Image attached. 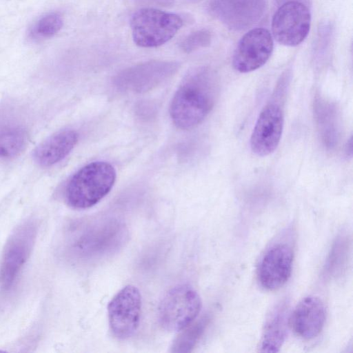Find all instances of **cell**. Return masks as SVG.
I'll list each match as a JSON object with an SVG mask.
<instances>
[{
    "instance_id": "6da1fadb",
    "label": "cell",
    "mask_w": 353,
    "mask_h": 353,
    "mask_svg": "<svg viewBox=\"0 0 353 353\" xmlns=\"http://www.w3.org/2000/svg\"><path fill=\"white\" fill-rule=\"evenodd\" d=\"M218 84L214 72L202 66L184 77L171 102L170 113L174 125L182 130L195 128L212 110Z\"/></svg>"
},
{
    "instance_id": "7a4b0ae2",
    "label": "cell",
    "mask_w": 353,
    "mask_h": 353,
    "mask_svg": "<svg viewBox=\"0 0 353 353\" xmlns=\"http://www.w3.org/2000/svg\"><path fill=\"white\" fill-rule=\"evenodd\" d=\"M128 238L127 226L116 218L83 221L68 231L65 249L74 260L95 261L118 251Z\"/></svg>"
},
{
    "instance_id": "3957f363",
    "label": "cell",
    "mask_w": 353,
    "mask_h": 353,
    "mask_svg": "<svg viewBox=\"0 0 353 353\" xmlns=\"http://www.w3.org/2000/svg\"><path fill=\"white\" fill-rule=\"evenodd\" d=\"M116 180L114 168L105 161H94L81 168L65 188L68 204L75 209H87L98 203L112 188Z\"/></svg>"
},
{
    "instance_id": "277c9868",
    "label": "cell",
    "mask_w": 353,
    "mask_h": 353,
    "mask_svg": "<svg viewBox=\"0 0 353 353\" xmlns=\"http://www.w3.org/2000/svg\"><path fill=\"white\" fill-rule=\"evenodd\" d=\"M183 24L179 15L148 7L135 12L130 21L132 39L142 48H154L165 43Z\"/></svg>"
},
{
    "instance_id": "5b68a950",
    "label": "cell",
    "mask_w": 353,
    "mask_h": 353,
    "mask_svg": "<svg viewBox=\"0 0 353 353\" xmlns=\"http://www.w3.org/2000/svg\"><path fill=\"white\" fill-rule=\"evenodd\" d=\"M201 308L197 292L190 285H177L161 299L157 310L159 322L168 331L179 332L194 321Z\"/></svg>"
},
{
    "instance_id": "8992f818",
    "label": "cell",
    "mask_w": 353,
    "mask_h": 353,
    "mask_svg": "<svg viewBox=\"0 0 353 353\" xmlns=\"http://www.w3.org/2000/svg\"><path fill=\"white\" fill-rule=\"evenodd\" d=\"M33 219L21 223L11 234L4 248L0 265V287L10 290L26 263L37 234Z\"/></svg>"
},
{
    "instance_id": "52a82bcc",
    "label": "cell",
    "mask_w": 353,
    "mask_h": 353,
    "mask_svg": "<svg viewBox=\"0 0 353 353\" xmlns=\"http://www.w3.org/2000/svg\"><path fill=\"white\" fill-rule=\"evenodd\" d=\"M311 26V14L303 3L284 1L274 12L271 23L272 36L281 45L297 46L307 37Z\"/></svg>"
},
{
    "instance_id": "ba28073f",
    "label": "cell",
    "mask_w": 353,
    "mask_h": 353,
    "mask_svg": "<svg viewBox=\"0 0 353 353\" xmlns=\"http://www.w3.org/2000/svg\"><path fill=\"white\" fill-rule=\"evenodd\" d=\"M141 295L133 285H127L111 299L108 305L110 328L119 339L131 337L137 331L141 313Z\"/></svg>"
},
{
    "instance_id": "9c48e42d",
    "label": "cell",
    "mask_w": 353,
    "mask_h": 353,
    "mask_svg": "<svg viewBox=\"0 0 353 353\" xmlns=\"http://www.w3.org/2000/svg\"><path fill=\"white\" fill-rule=\"evenodd\" d=\"M176 61H149L128 68L118 73L114 83L124 91L143 92L158 86L179 70Z\"/></svg>"
},
{
    "instance_id": "30bf717a",
    "label": "cell",
    "mask_w": 353,
    "mask_h": 353,
    "mask_svg": "<svg viewBox=\"0 0 353 353\" xmlns=\"http://www.w3.org/2000/svg\"><path fill=\"white\" fill-rule=\"evenodd\" d=\"M266 6L267 0H210L207 10L227 28L240 31L257 23Z\"/></svg>"
},
{
    "instance_id": "8fae6325",
    "label": "cell",
    "mask_w": 353,
    "mask_h": 353,
    "mask_svg": "<svg viewBox=\"0 0 353 353\" xmlns=\"http://www.w3.org/2000/svg\"><path fill=\"white\" fill-rule=\"evenodd\" d=\"M273 48V37L268 29L252 28L239 40L233 54L232 65L241 73L256 70L268 61Z\"/></svg>"
},
{
    "instance_id": "7c38bea8",
    "label": "cell",
    "mask_w": 353,
    "mask_h": 353,
    "mask_svg": "<svg viewBox=\"0 0 353 353\" xmlns=\"http://www.w3.org/2000/svg\"><path fill=\"white\" fill-rule=\"evenodd\" d=\"M283 128V113L275 99L260 112L250 137L252 151L259 157L272 153L277 148Z\"/></svg>"
},
{
    "instance_id": "4fadbf2b",
    "label": "cell",
    "mask_w": 353,
    "mask_h": 353,
    "mask_svg": "<svg viewBox=\"0 0 353 353\" xmlns=\"http://www.w3.org/2000/svg\"><path fill=\"white\" fill-rule=\"evenodd\" d=\"M293 259L294 252L288 243L272 245L259 263L258 277L261 286L270 291L283 286L290 277Z\"/></svg>"
},
{
    "instance_id": "5bb4252c",
    "label": "cell",
    "mask_w": 353,
    "mask_h": 353,
    "mask_svg": "<svg viewBox=\"0 0 353 353\" xmlns=\"http://www.w3.org/2000/svg\"><path fill=\"white\" fill-rule=\"evenodd\" d=\"M326 319L325 307L317 296H308L295 307L289 318V325L302 339L310 340L322 331Z\"/></svg>"
},
{
    "instance_id": "9a60e30c",
    "label": "cell",
    "mask_w": 353,
    "mask_h": 353,
    "mask_svg": "<svg viewBox=\"0 0 353 353\" xmlns=\"http://www.w3.org/2000/svg\"><path fill=\"white\" fill-rule=\"evenodd\" d=\"M78 134L63 130L50 136L34 152V161L41 166L49 167L63 159L74 148Z\"/></svg>"
},
{
    "instance_id": "2e32d148",
    "label": "cell",
    "mask_w": 353,
    "mask_h": 353,
    "mask_svg": "<svg viewBox=\"0 0 353 353\" xmlns=\"http://www.w3.org/2000/svg\"><path fill=\"white\" fill-rule=\"evenodd\" d=\"M288 303L282 301L270 312L263 331L261 352H277L284 343L289 325Z\"/></svg>"
},
{
    "instance_id": "e0dca14e",
    "label": "cell",
    "mask_w": 353,
    "mask_h": 353,
    "mask_svg": "<svg viewBox=\"0 0 353 353\" xmlns=\"http://www.w3.org/2000/svg\"><path fill=\"white\" fill-rule=\"evenodd\" d=\"M314 114L319 134L324 145L334 148L340 137V123L336 106L332 102L316 97Z\"/></svg>"
},
{
    "instance_id": "ac0fdd59",
    "label": "cell",
    "mask_w": 353,
    "mask_h": 353,
    "mask_svg": "<svg viewBox=\"0 0 353 353\" xmlns=\"http://www.w3.org/2000/svg\"><path fill=\"white\" fill-rule=\"evenodd\" d=\"M28 135L25 127L10 117L0 119V158H11L26 148Z\"/></svg>"
},
{
    "instance_id": "d6986e66",
    "label": "cell",
    "mask_w": 353,
    "mask_h": 353,
    "mask_svg": "<svg viewBox=\"0 0 353 353\" xmlns=\"http://www.w3.org/2000/svg\"><path fill=\"white\" fill-rule=\"evenodd\" d=\"M350 250V241L347 234H341L334 242L327 259L324 272L329 277L342 274L347 266Z\"/></svg>"
},
{
    "instance_id": "ffe728a7",
    "label": "cell",
    "mask_w": 353,
    "mask_h": 353,
    "mask_svg": "<svg viewBox=\"0 0 353 353\" xmlns=\"http://www.w3.org/2000/svg\"><path fill=\"white\" fill-rule=\"evenodd\" d=\"M210 321L208 315L203 316L195 322L191 323L174 339L171 347L172 352H190L194 347Z\"/></svg>"
},
{
    "instance_id": "44dd1931",
    "label": "cell",
    "mask_w": 353,
    "mask_h": 353,
    "mask_svg": "<svg viewBox=\"0 0 353 353\" xmlns=\"http://www.w3.org/2000/svg\"><path fill=\"white\" fill-rule=\"evenodd\" d=\"M63 21L58 12H50L41 17L31 27L29 36L33 40H43L54 37L63 26Z\"/></svg>"
},
{
    "instance_id": "7402d4cb",
    "label": "cell",
    "mask_w": 353,
    "mask_h": 353,
    "mask_svg": "<svg viewBox=\"0 0 353 353\" xmlns=\"http://www.w3.org/2000/svg\"><path fill=\"white\" fill-rule=\"evenodd\" d=\"M212 41V34L206 29L194 31L187 35L180 43V48L185 53H190L208 47Z\"/></svg>"
},
{
    "instance_id": "603a6c76",
    "label": "cell",
    "mask_w": 353,
    "mask_h": 353,
    "mask_svg": "<svg viewBox=\"0 0 353 353\" xmlns=\"http://www.w3.org/2000/svg\"><path fill=\"white\" fill-rule=\"evenodd\" d=\"M139 4L150 6H170L174 3V0H135Z\"/></svg>"
},
{
    "instance_id": "cb8c5ba5",
    "label": "cell",
    "mask_w": 353,
    "mask_h": 353,
    "mask_svg": "<svg viewBox=\"0 0 353 353\" xmlns=\"http://www.w3.org/2000/svg\"><path fill=\"white\" fill-rule=\"evenodd\" d=\"M345 152L347 156L352 157V137H350V139L348 140V142L345 147Z\"/></svg>"
}]
</instances>
